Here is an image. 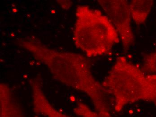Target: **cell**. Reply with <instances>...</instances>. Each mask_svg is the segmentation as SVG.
<instances>
[{
  "label": "cell",
  "mask_w": 156,
  "mask_h": 117,
  "mask_svg": "<svg viewBox=\"0 0 156 117\" xmlns=\"http://www.w3.org/2000/svg\"><path fill=\"white\" fill-rule=\"evenodd\" d=\"M18 43L54 75L77 90L85 92L99 112L109 111L105 92L94 78L88 59L81 54L52 49L34 37L20 38Z\"/></svg>",
  "instance_id": "1"
},
{
  "label": "cell",
  "mask_w": 156,
  "mask_h": 117,
  "mask_svg": "<svg viewBox=\"0 0 156 117\" xmlns=\"http://www.w3.org/2000/svg\"><path fill=\"white\" fill-rule=\"evenodd\" d=\"M102 86L113 97L114 109L118 113L140 101L156 106V75L145 73L123 56L117 58Z\"/></svg>",
  "instance_id": "2"
},
{
  "label": "cell",
  "mask_w": 156,
  "mask_h": 117,
  "mask_svg": "<svg viewBox=\"0 0 156 117\" xmlns=\"http://www.w3.org/2000/svg\"><path fill=\"white\" fill-rule=\"evenodd\" d=\"M76 17L73 41L76 47L88 57L106 55L119 42L116 29L100 10L79 5Z\"/></svg>",
  "instance_id": "3"
},
{
  "label": "cell",
  "mask_w": 156,
  "mask_h": 117,
  "mask_svg": "<svg viewBox=\"0 0 156 117\" xmlns=\"http://www.w3.org/2000/svg\"><path fill=\"white\" fill-rule=\"evenodd\" d=\"M98 2L116 29L123 50L128 51L135 42L129 3L126 0H100Z\"/></svg>",
  "instance_id": "4"
},
{
  "label": "cell",
  "mask_w": 156,
  "mask_h": 117,
  "mask_svg": "<svg viewBox=\"0 0 156 117\" xmlns=\"http://www.w3.org/2000/svg\"><path fill=\"white\" fill-rule=\"evenodd\" d=\"M154 4L153 0H133L129 3L131 17L135 23H145Z\"/></svg>",
  "instance_id": "5"
},
{
  "label": "cell",
  "mask_w": 156,
  "mask_h": 117,
  "mask_svg": "<svg viewBox=\"0 0 156 117\" xmlns=\"http://www.w3.org/2000/svg\"><path fill=\"white\" fill-rule=\"evenodd\" d=\"M141 68L147 74L156 75V50L144 56Z\"/></svg>",
  "instance_id": "6"
},
{
  "label": "cell",
  "mask_w": 156,
  "mask_h": 117,
  "mask_svg": "<svg viewBox=\"0 0 156 117\" xmlns=\"http://www.w3.org/2000/svg\"><path fill=\"white\" fill-rule=\"evenodd\" d=\"M77 110L78 114L83 117H113L109 111L99 112L98 114H96L83 104H79Z\"/></svg>",
  "instance_id": "7"
}]
</instances>
